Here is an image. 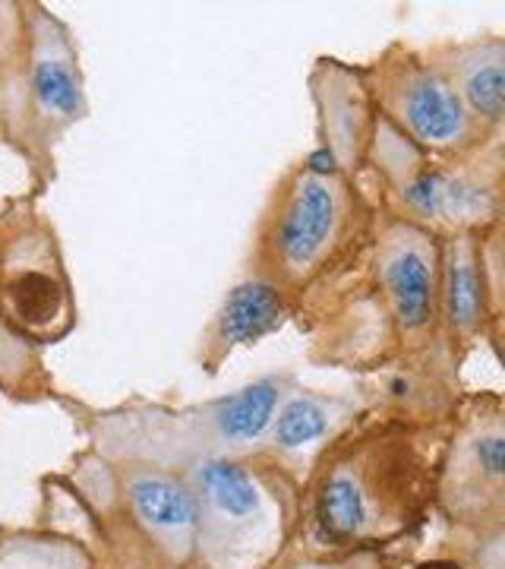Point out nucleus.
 <instances>
[{
  "instance_id": "7ed1b4c3",
  "label": "nucleus",
  "mask_w": 505,
  "mask_h": 569,
  "mask_svg": "<svg viewBox=\"0 0 505 569\" xmlns=\"http://www.w3.org/2000/svg\"><path fill=\"white\" fill-rule=\"evenodd\" d=\"M380 118L426 156H465L477 146V133H484L443 70L414 54L388 63L380 82Z\"/></svg>"
},
{
  "instance_id": "1a4fd4ad",
  "label": "nucleus",
  "mask_w": 505,
  "mask_h": 569,
  "mask_svg": "<svg viewBox=\"0 0 505 569\" xmlns=\"http://www.w3.org/2000/svg\"><path fill=\"white\" fill-rule=\"evenodd\" d=\"M316 102L323 111L320 118H323L325 133L320 146L335 156L342 171L357 168L373 137V123H376L361 77L339 63H325L316 80Z\"/></svg>"
},
{
  "instance_id": "20e7f679",
  "label": "nucleus",
  "mask_w": 505,
  "mask_h": 569,
  "mask_svg": "<svg viewBox=\"0 0 505 569\" xmlns=\"http://www.w3.org/2000/svg\"><path fill=\"white\" fill-rule=\"evenodd\" d=\"M380 284L404 336H421L440 317V244L421 224L398 219L380 238Z\"/></svg>"
},
{
  "instance_id": "f257e3e1",
  "label": "nucleus",
  "mask_w": 505,
  "mask_h": 569,
  "mask_svg": "<svg viewBox=\"0 0 505 569\" xmlns=\"http://www.w3.org/2000/svg\"><path fill=\"white\" fill-rule=\"evenodd\" d=\"M354 224V193L347 178H316L294 168L275 197L260 231L263 279L297 288L316 279L339 253Z\"/></svg>"
},
{
  "instance_id": "39448f33",
  "label": "nucleus",
  "mask_w": 505,
  "mask_h": 569,
  "mask_svg": "<svg viewBox=\"0 0 505 569\" xmlns=\"http://www.w3.org/2000/svg\"><path fill=\"white\" fill-rule=\"evenodd\" d=\"M284 320H287V301H284L282 288L263 276L243 279L224 295L219 313L205 329L202 365L215 370L228 355H234L238 348L256 346Z\"/></svg>"
},
{
  "instance_id": "f03ea898",
  "label": "nucleus",
  "mask_w": 505,
  "mask_h": 569,
  "mask_svg": "<svg viewBox=\"0 0 505 569\" xmlns=\"http://www.w3.org/2000/svg\"><path fill=\"white\" fill-rule=\"evenodd\" d=\"M370 146L376 149V164L407 212V222L426 231L445 228L452 234L477 231L499 216V181L481 171L448 168L433 156L407 142L388 121L373 123Z\"/></svg>"
},
{
  "instance_id": "9b49d317",
  "label": "nucleus",
  "mask_w": 505,
  "mask_h": 569,
  "mask_svg": "<svg viewBox=\"0 0 505 569\" xmlns=\"http://www.w3.org/2000/svg\"><path fill=\"white\" fill-rule=\"evenodd\" d=\"M484 130L499 127L505 114V41L477 39L455 44L436 63Z\"/></svg>"
},
{
  "instance_id": "0eeeda50",
  "label": "nucleus",
  "mask_w": 505,
  "mask_h": 569,
  "mask_svg": "<svg viewBox=\"0 0 505 569\" xmlns=\"http://www.w3.org/2000/svg\"><path fill=\"white\" fill-rule=\"evenodd\" d=\"M186 485L200 503V529L222 535L224 529H253L263 519V490L253 475L231 456H202L190 466Z\"/></svg>"
},
{
  "instance_id": "4468645a",
  "label": "nucleus",
  "mask_w": 505,
  "mask_h": 569,
  "mask_svg": "<svg viewBox=\"0 0 505 569\" xmlns=\"http://www.w3.org/2000/svg\"><path fill=\"white\" fill-rule=\"evenodd\" d=\"M417 569H462V567H455V563H424V567H417Z\"/></svg>"
},
{
  "instance_id": "6e6552de",
  "label": "nucleus",
  "mask_w": 505,
  "mask_h": 569,
  "mask_svg": "<svg viewBox=\"0 0 505 569\" xmlns=\"http://www.w3.org/2000/svg\"><path fill=\"white\" fill-rule=\"evenodd\" d=\"M127 500L142 529L183 553L200 535V503L193 488L155 468H133L123 481Z\"/></svg>"
},
{
  "instance_id": "ddd939ff",
  "label": "nucleus",
  "mask_w": 505,
  "mask_h": 569,
  "mask_svg": "<svg viewBox=\"0 0 505 569\" xmlns=\"http://www.w3.org/2000/svg\"><path fill=\"white\" fill-rule=\"evenodd\" d=\"M335 399H325L316 392L287 389L275 408V418L269 427V437L282 452H303L323 443L335 425Z\"/></svg>"
},
{
  "instance_id": "423d86ee",
  "label": "nucleus",
  "mask_w": 505,
  "mask_h": 569,
  "mask_svg": "<svg viewBox=\"0 0 505 569\" xmlns=\"http://www.w3.org/2000/svg\"><path fill=\"white\" fill-rule=\"evenodd\" d=\"M32 102L41 121L67 127L85 114V92L73 44L61 22L48 13L36 17V44H32Z\"/></svg>"
},
{
  "instance_id": "9d476101",
  "label": "nucleus",
  "mask_w": 505,
  "mask_h": 569,
  "mask_svg": "<svg viewBox=\"0 0 505 569\" xmlns=\"http://www.w3.org/2000/svg\"><path fill=\"white\" fill-rule=\"evenodd\" d=\"M486 257L474 231L452 234L440 247V317L452 336L471 339L486 320Z\"/></svg>"
},
{
  "instance_id": "f8f14e48",
  "label": "nucleus",
  "mask_w": 505,
  "mask_h": 569,
  "mask_svg": "<svg viewBox=\"0 0 505 569\" xmlns=\"http://www.w3.org/2000/svg\"><path fill=\"white\" fill-rule=\"evenodd\" d=\"M10 313L32 332H58L70 320V295L58 269H36L22 263L7 279Z\"/></svg>"
}]
</instances>
